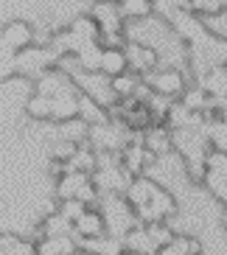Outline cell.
<instances>
[{
	"label": "cell",
	"mask_w": 227,
	"mask_h": 255,
	"mask_svg": "<svg viewBox=\"0 0 227 255\" xmlns=\"http://www.w3.org/2000/svg\"><path fill=\"white\" fill-rule=\"evenodd\" d=\"M93 182V174L87 171H68V174H62L59 180H56V199L59 202H65V199H76V196L84 191V185H90Z\"/></svg>",
	"instance_id": "cell-9"
},
{
	"label": "cell",
	"mask_w": 227,
	"mask_h": 255,
	"mask_svg": "<svg viewBox=\"0 0 227 255\" xmlns=\"http://www.w3.org/2000/svg\"><path fill=\"white\" fill-rule=\"evenodd\" d=\"M25 115L34 118V121H51V115H53V98L51 96H42V93L28 96V101H25Z\"/></svg>",
	"instance_id": "cell-24"
},
{
	"label": "cell",
	"mask_w": 227,
	"mask_h": 255,
	"mask_svg": "<svg viewBox=\"0 0 227 255\" xmlns=\"http://www.w3.org/2000/svg\"><path fill=\"white\" fill-rule=\"evenodd\" d=\"M56 140H70V143L84 146V143L90 140V124L84 118L65 121V124H59V129H56Z\"/></svg>",
	"instance_id": "cell-17"
},
{
	"label": "cell",
	"mask_w": 227,
	"mask_h": 255,
	"mask_svg": "<svg viewBox=\"0 0 227 255\" xmlns=\"http://www.w3.org/2000/svg\"><path fill=\"white\" fill-rule=\"evenodd\" d=\"M90 17H96V23L101 25L104 34H113V31H123V11H121V0H96L87 11Z\"/></svg>",
	"instance_id": "cell-6"
},
{
	"label": "cell",
	"mask_w": 227,
	"mask_h": 255,
	"mask_svg": "<svg viewBox=\"0 0 227 255\" xmlns=\"http://www.w3.org/2000/svg\"><path fill=\"white\" fill-rule=\"evenodd\" d=\"M101 45L104 48H126V31H113V34H101Z\"/></svg>",
	"instance_id": "cell-32"
},
{
	"label": "cell",
	"mask_w": 227,
	"mask_h": 255,
	"mask_svg": "<svg viewBox=\"0 0 227 255\" xmlns=\"http://www.w3.org/2000/svg\"><path fill=\"white\" fill-rule=\"evenodd\" d=\"M126 59H129V70L132 73H137V76H146V73H151V70L157 68V51L151 45H146V42H129L126 48Z\"/></svg>",
	"instance_id": "cell-8"
},
{
	"label": "cell",
	"mask_w": 227,
	"mask_h": 255,
	"mask_svg": "<svg viewBox=\"0 0 227 255\" xmlns=\"http://www.w3.org/2000/svg\"><path fill=\"white\" fill-rule=\"evenodd\" d=\"M39 230H42V239H45V236H73L76 225L70 222L68 216H65V213H62V210H53V213L42 216Z\"/></svg>",
	"instance_id": "cell-19"
},
{
	"label": "cell",
	"mask_w": 227,
	"mask_h": 255,
	"mask_svg": "<svg viewBox=\"0 0 227 255\" xmlns=\"http://www.w3.org/2000/svg\"><path fill=\"white\" fill-rule=\"evenodd\" d=\"M222 225H225V230H227V208H225V213H222Z\"/></svg>",
	"instance_id": "cell-34"
},
{
	"label": "cell",
	"mask_w": 227,
	"mask_h": 255,
	"mask_svg": "<svg viewBox=\"0 0 227 255\" xmlns=\"http://www.w3.org/2000/svg\"><path fill=\"white\" fill-rule=\"evenodd\" d=\"M31 45H37V28L28 20H11L3 25V48L11 53H23Z\"/></svg>",
	"instance_id": "cell-5"
},
{
	"label": "cell",
	"mask_w": 227,
	"mask_h": 255,
	"mask_svg": "<svg viewBox=\"0 0 227 255\" xmlns=\"http://www.w3.org/2000/svg\"><path fill=\"white\" fill-rule=\"evenodd\" d=\"M146 84H149L151 90L157 93V96L168 98V101H174V98H182L185 96V90H188V84H185V76H182V70L177 68H168V70H151V73L143 76Z\"/></svg>",
	"instance_id": "cell-3"
},
{
	"label": "cell",
	"mask_w": 227,
	"mask_h": 255,
	"mask_svg": "<svg viewBox=\"0 0 227 255\" xmlns=\"http://www.w3.org/2000/svg\"><path fill=\"white\" fill-rule=\"evenodd\" d=\"M79 118H84L93 127V124H104V121H110L113 113H107L99 98H93L90 93L79 90Z\"/></svg>",
	"instance_id": "cell-14"
},
{
	"label": "cell",
	"mask_w": 227,
	"mask_h": 255,
	"mask_svg": "<svg viewBox=\"0 0 227 255\" xmlns=\"http://www.w3.org/2000/svg\"><path fill=\"white\" fill-rule=\"evenodd\" d=\"M123 250L132 255H149V253H157V247H154V241H151L149 230H146V225H135L129 227L126 233H123Z\"/></svg>",
	"instance_id": "cell-11"
},
{
	"label": "cell",
	"mask_w": 227,
	"mask_h": 255,
	"mask_svg": "<svg viewBox=\"0 0 227 255\" xmlns=\"http://www.w3.org/2000/svg\"><path fill=\"white\" fill-rule=\"evenodd\" d=\"M129 70V59L123 48H104V59H101V73L107 79H115Z\"/></svg>",
	"instance_id": "cell-20"
},
{
	"label": "cell",
	"mask_w": 227,
	"mask_h": 255,
	"mask_svg": "<svg viewBox=\"0 0 227 255\" xmlns=\"http://www.w3.org/2000/svg\"><path fill=\"white\" fill-rule=\"evenodd\" d=\"M137 87H140V76L132 73V70H126V73L110 79V90L115 93V98H118V101H121V98H132L137 93Z\"/></svg>",
	"instance_id": "cell-26"
},
{
	"label": "cell",
	"mask_w": 227,
	"mask_h": 255,
	"mask_svg": "<svg viewBox=\"0 0 227 255\" xmlns=\"http://www.w3.org/2000/svg\"><path fill=\"white\" fill-rule=\"evenodd\" d=\"M199 84H202L213 98H225L227 96V62H216V65H211Z\"/></svg>",
	"instance_id": "cell-15"
},
{
	"label": "cell",
	"mask_w": 227,
	"mask_h": 255,
	"mask_svg": "<svg viewBox=\"0 0 227 255\" xmlns=\"http://www.w3.org/2000/svg\"><path fill=\"white\" fill-rule=\"evenodd\" d=\"M70 118H79V90L53 98V115H51V121L65 124V121H70Z\"/></svg>",
	"instance_id": "cell-21"
},
{
	"label": "cell",
	"mask_w": 227,
	"mask_h": 255,
	"mask_svg": "<svg viewBox=\"0 0 227 255\" xmlns=\"http://www.w3.org/2000/svg\"><path fill=\"white\" fill-rule=\"evenodd\" d=\"M157 191H160L157 182L151 180V177H146V174H140V177H135V182L129 185V191L123 196H126L129 205L137 210V208H143V205H149L151 199H154V194H157Z\"/></svg>",
	"instance_id": "cell-12"
},
{
	"label": "cell",
	"mask_w": 227,
	"mask_h": 255,
	"mask_svg": "<svg viewBox=\"0 0 227 255\" xmlns=\"http://www.w3.org/2000/svg\"><path fill=\"white\" fill-rule=\"evenodd\" d=\"M96 151H121L129 143V127L121 118H110L104 124H93L90 127V140H87Z\"/></svg>",
	"instance_id": "cell-1"
},
{
	"label": "cell",
	"mask_w": 227,
	"mask_h": 255,
	"mask_svg": "<svg viewBox=\"0 0 227 255\" xmlns=\"http://www.w3.org/2000/svg\"><path fill=\"white\" fill-rule=\"evenodd\" d=\"M76 79L73 76H68L65 70L56 65V68L45 70V73H39V82H37V90L34 93H42V96H65V93H76Z\"/></svg>",
	"instance_id": "cell-7"
},
{
	"label": "cell",
	"mask_w": 227,
	"mask_h": 255,
	"mask_svg": "<svg viewBox=\"0 0 227 255\" xmlns=\"http://www.w3.org/2000/svg\"><path fill=\"white\" fill-rule=\"evenodd\" d=\"M70 28L76 31V37L82 39L84 45L87 42H101V25L96 23V17H90V14H82V17H76L73 23H70Z\"/></svg>",
	"instance_id": "cell-23"
},
{
	"label": "cell",
	"mask_w": 227,
	"mask_h": 255,
	"mask_svg": "<svg viewBox=\"0 0 227 255\" xmlns=\"http://www.w3.org/2000/svg\"><path fill=\"white\" fill-rule=\"evenodd\" d=\"M0 255H37V241L3 233V239H0Z\"/></svg>",
	"instance_id": "cell-22"
},
{
	"label": "cell",
	"mask_w": 227,
	"mask_h": 255,
	"mask_svg": "<svg viewBox=\"0 0 227 255\" xmlns=\"http://www.w3.org/2000/svg\"><path fill=\"white\" fill-rule=\"evenodd\" d=\"M101 59H104V45L101 42H87L76 53V65L82 73H101Z\"/></svg>",
	"instance_id": "cell-18"
},
{
	"label": "cell",
	"mask_w": 227,
	"mask_h": 255,
	"mask_svg": "<svg viewBox=\"0 0 227 255\" xmlns=\"http://www.w3.org/2000/svg\"><path fill=\"white\" fill-rule=\"evenodd\" d=\"M73 255H93V253H90V250H82V247H79V250H76Z\"/></svg>",
	"instance_id": "cell-33"
},
{
	"label": "cell",
	"mask_w": 227,
	"mask_h": 255,
	"mask_svg": "<svg viewBox=\"0 0 227 255\" xmlns=\"http://www.w3.org/2000/svg\"><path fill=\"white\" fill-rule=\"evenodd\" d=\"M205 163H208L211 171H219V174H225V177H227V151L211 149L208 154H205Z\"/></svg>",
	"instance_id": "cell-31"
},
{
	"label": "cell",
	"mask_w": 227,
	"mask_h": 255,
	"mask_svg": "<svg viewBox=\"0 0 227 255\" xmlns=\"http://www.w3.org/2000/svg\"><path fill=\"white\" fill-rule=\"evenodd\" d=\"M121 11L126 23H140L149 20L154 11V0H121Z\"/></svg>",
	"instance_id": "cell-25"
},
{
	"label": "cell",
	"mask_w": 227,
	"mask_h": 255,
	"mask_svg": "<svg viewBox=\"0 0 227 255\" xmlns=\"http://www.w3.org/2000/svg\"><path fill=\"white\" fill-rule=\"evenodd\" d=\"M174 213H177L174 196L168 194L166 188H160L149 205L135 210V219H137V225H154V222H168Z\"/></svg>",
	"instance_id": "cell-4"
},
{
	"label": "cell",
	"mask_w": 227,
	"mask_h": 255,
	"mask_svg": "<svg viewBox=\"0 0 227 255\" xmlns=\"http://www.w3.org/2000/svg\"><path fill=\"white\" fill-rule=\"evenodd\" d=\"M174 129L171 127H149L146 129V149L154 151L157 157H166L171 146H174V137H171Z\"/></svg>",
	"instance_id": "cell-16"
},
{
	"label": "cell",
	"mask_w": 227,
	"mask_h": 255,
	"mask_svg": "<svg viewBox=\"0 0 227 255\" xmlns=\"http://www.w3.org/2000/svg\"><path fill=\"white\" fill-rule=\"evenodd\" d=\"M76 233L82 239H99L107 233V219L99 208H90L82 219H76Z\"/></svg>",
	"instance_id": "cell-13"
},
{
	"label": "cell",
	"mask_w": 227,
	"mask_h": 255,
	"mask_svg": "<svg viewBox=\"0 0 227 255\" xmlns=\"http://www.w3.org/2000/svg\"><path fill=\"white\" fill-rule=\"evenodd\" d=\"M146 230H149L151 241H154V247L163 250L166 244H171V241L177 239V233L168 227V222H154V225H146Z\"/></svg>",
	"instance_id": "cell-28"
},
{
	"label": "cell",
	"mask_w": 227,
	"mask_h": 255,
	"mask_svg": "<svg viewBox=\"0 0 227 255\" xmlns=\"http://www.w3.org/2000/svg\"><path fill=\"white\" fill-rule=\"evenodd\" d=\"M93 182L99 185L101 196H107V194H126L129 185L135 182V174L129 171L121 160H115V163H110V165H99L96 174H93Z\"/></svg>",
	"instance_id": "cell-2"
},
{
	"label": "cell",
	"mask_w": 227,
	"mask_h": 255,
	"mask_svg": "<svg viewBox=\"0 0 227 255\" xmlns=\"http://www.w3.org/2000/svg\"><path fill=\"white\" fill-rule=\"evenodd\" d=\"M82 149L79 143H70V140H56L51 146V160H59V163H70L76 157V151Z\"/></svg>",
	"instance_id": "cell-29"
},
{
	"label": "cell",
	"mask_w": 227,
	"mask_h": 255,
	"mask_svg": "<svg viewBox=\"0 0 227 255\" xmlns=\"http://www.w3.org/2000/svg\"><path fill=\"white\" fill-rule=\"evenodd\" d=\"M79 241H82L79 233H73V236H45V239L37 241V255H73L79 250Z\"/></svg>",
	"instance_id": "cell-10"
},
{
	"label": "cell",
	"mask_w": 227,
	"mask_h": 255,
	"mask_svg": "<svg viewBox=\"0 0 227 255\" xmlns=\"http://www.w3.org/2000/svg\"><path fill=\"white\" fill-rule=\"evenodd\" d=\"M59 210L76 225V219H82L84 213L90 210V205H84L82 199H65V202H59Z\"/></svg>",
	"instance_id": "cell-30"
},
{
	"label": "cell",
	"mask_w": 227,
	"mask_h": 255,
	"mask_svg": "<svg viewBox=\"0 0 227 255\" xmlns=\"http://www.w3.org/2000/svg\"><path fill=\"white\" fill-rule=\"evenodd\" d=\"M188 11L199 17H219L227 11V0H191Z\"/></svg>",
	"instance_id": "cell-27"
}]
</instances>
